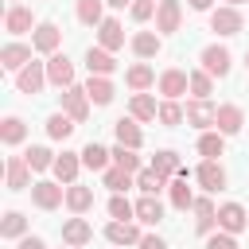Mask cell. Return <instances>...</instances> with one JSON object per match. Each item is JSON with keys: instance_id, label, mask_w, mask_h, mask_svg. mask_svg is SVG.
Wrapping results in <instances>:
<instances>
[{"instance_id": "cell-1", "label": "cell", "mask_w": 249, "mask_h": 249, "mask_svg": "<svg viewBox=\"0 0 249 249\" xmlns=\"http://www.w3.org/2000/svg\"><path fill=\"white\" fill-rule=\"evenodd\" d=\"M198 66H202L210 78H226V74L233 70V54H230V47H222V43H206V47L198 51Z\"/></svg>"}, {"instance_id": "cell-2", "label": "cell", "mask_w": 249, "mask_h": 249, "mask_svg": "<svg viewBox=\"0 0 249 249\" xmlns=\"http://www.w3.org/2000/svg\"><path fill=\"white\" fill-rule=\"evenodd\" d=\"M206 27L214 31V35H237L241 27H245V16H241V8H230V4H222V8H214L210 16H206Z\"/></svg>"}, {"instance_id": "cell-3", "label": "cell", "mask_w": 249, "mask_h": 249, "mask_svg": "<svg viewBox=\"0 0 249 249\" xmlns=\"http://www.w3.org/2000/svg\"><path fill=\"white\" fill-rule=\"evenodd\" d=\"M156 89L163 93V101H179L183 93H191V70H179V66H167L160 70V82Z\"/></svg>"}, {"instance_id": "cell-4", "label": "cell", "mask_w": 249, "mask_h": 249, "mask_svg": "<svg viewBox=\"0 0 249 249\" xmlns=\"http://www.w3.org/2000/svg\"><path fill=\"white\" fill-rule=\"evenodd\" d=\"M31 202H35L39 210H58V206H66V187H62L58 179H35Z\"/></svg>"}, {"instance_id": "cell-5", "label": "cell", "mask_w": 249, "mask_h": 249, "mask_svg": "<svg viewBox=\"0 0 249 249\" xmlns=\"http://www.w3.org/2000/svg\"><path fill=\"white\" fill-rule=\"evenodd\" d=\"M31 47H35V54H58V47H62V27L54 23V19H39V27L31 31Z\"/></svg>"}, {"instance_id": "cell-6", "label": "cell", "mask_w": 249, "mask_h": 249, "mask_svg": "<svg viewBox=\"0 0 249 249\" xmlns=\"http://www.w3.org/2000/svg\"><path fill=\"white\" fill-rule=\"evenodd\" d=\"M47 86H51V82H47V62H27V66L16 74V89H19L23 97H39Z\"/></svg>"}, {"instance_id": "cell-7", "label": "cell", "mask_w": 249, "mask_h": 249, "mask_svg": "<svg viewBox=\"0 0 249 249\" xmlns=\"http://www.w3.org/2000/svg\"><path fill=\"white\" fill-rule=\"evenodd\" d=\"M39 27V19H35V12L27 8V4H8V12H4V31L12 35V39H19V35H27V31H35Z\"/></svg>"}, {"instance_id": "cell-8", "label": "cell", "mask_w": 249, "mask_h": 249, "mask_svg": "<svg viewBox=\"0 0 249 249\" xmlns=\"http://www.w3.org/2000/svg\"><path fill=\"white\" fill-rule=\"evenodd\" d=\"M195 183H198L206 195H218V191H226L230 175H226V167H222L218 160H202V163L195 167Z\"/></svg>"}, {"instance_id": "cell-9", "label": "cell", "mask_w": 249, "mask_h": 249, "mask_svg": "<svg viewBox=\"0 0 249 249\" xmlns=\"http://www.w3.org/2000/svg\"><path fill=\"white\" fill-rule=\"evenodd\" d=\"M31 54H35V47H31V43H19V39H12V43H4V47H0V66H4L8 74H19L27 62H35Z\"/></svg>"}, {"instance_id": "cell-10", "label": "cell", "mask_w": 249, "mask_h": 249, "mask_svg": "<svg viewBox=\"0 0 249 249\" xmlns=\"http://www.w3.org/2000/svg\"><path fill=\"white\" fill-rule=\"evenodd\" d=\"M218 230L241 237V233L249 230V210H245L241 202H222V206H218Z\"/></svg>"}, {"instance_id": "cell-11", "label": "cell", "mask_w": 249, "mask_h": 249, "mask_svg": "<svg viewBox=\"0 0 249 249\" xmlns=\"http://www.w3.org/2000/svg\"><path fill=\"white\" fill-rule=\"evenodd\" d=\"M140 237H144L140 222H109V226H105V241H109L113 249H128V245L136 249Z\"/></svg>"}, {"instance_id": "cell-12", "label": "cell", "mask_w": 249, "mask_h": 249, "mask_svg": "<svg viewBox=\"0 0 249 249\" xmlns=\"http://www.w3.org/2000/svg\"><path fill=\"white\" fill-rule=\"evenodd\" d=\"M74 78H78V74H74V62H70L62 51L47 58V82H51L54 89H70V86H78Z\"/></svg>"}, {"instance_id": "cell-13", "label": "cell", "mask_w": 249, "mask_h": 249, "mask_svg": "<svg viewBox=\"0 0 249 249\" xmlns=\"http://www.w3.org/2000/svg\"><path fill=\"white\" fill-rule=\"evenodd\" d=\"M4 187L8 191H31L35 187L31 183V167H27L23 156H8L4 160Z\"/></svg>"}, {"instance_id": "cell-14", "label": "cell", "mask_w": 249, "mask_h": 249, "mask_svg": "<svg viewBox=\"0 0 249 249\" xmlns=\"http://www.w3.org/2000/svg\"><path fill=\"white\" fill-rule=\"evenodd\" d=\"M191 210H195V233L198 237H210L218 230V206H214V198L210 195H198Z\"/></svg>"}, {"instance_id": "cell-15", "label": "cell", "mask_w": 249, "mask_h": 249, "mask_svg": "<svg viewBox=\"0 0 249 249\" xmlns=\"http://www.w3.org/2000/svg\"><path fill=\"white\" fill-rule=\"evenodd\" d=\"M214 128H218L222 136H237V132L245 128V109L233 105V101L218 105V113H214Z\"/></svg>"}, {"instance_id": "cell-16", "label": "cell", "mask_w": 249, "mask_h": 249, "mask_svg": "<svg viewBox=\"0 0 249 249\" xmlns=\"http://www.w3.org/2000/svg\"><path fill=\"white\" fill-rule=\"evenodd\" d=\"M89 105H93V101H89L86 86H70V89H62V113H66V117H74L78 124L89 117Z\"/></svg>"}, {"instance_id": "cell-17", "label": "cell", "mask_w": 249, "mask_h": 249, "mask_svg": "<svg viewBox=\"0 0 249 249\" xmlns=\"http://www.w3.org/2000/svg\"><path fill=\"white\" fill-rule=\"evenodd\" d=\"M187 124L191 128H198V132H206V128H214V113H218V105L214 101H202V97H191L187 105Z\"/></svg>"}, {"instance_id": "cell-18", "label": "cell", "mask_w": 249, "mask_h": 249, "mask_svg": "<svg viewBox=\"0 0 249 249\" xmlns=\"http://www.w3.org/2000/svg\"><path fill=\"white\" fill-rule=\"evenodd\" d=\"M148 167H152L156 175H163L167 183H171V179H187V167L179 163V152H171V148H160V152L152 156Z\"/></svg>"}, {"instance_id": "cell-19", "label": "cell", "mask_w": 249, "mask_h": 249, "mask_svg": "<svg viewBox=\"0 0 249 249\" xmlns=\"http://www.w3.org/2000/svg\"><path fill=\"white\" fill-rule=\"evenodd\" d=\"M89 241H93V226H89L82 214H74V218H66V222H62V245L82 249V245H89Z\"/></svg>"}, {"instance_id": "cell-20", "label": "cell", "mask_w": 249, "mask_h": 249, "mask_svg": "<svg viewBox=\"0 0 249 249\" xmlns=\"http://www.w3.org/2000/svg\"><path fill=\"white\" fill-rule=\"evenodd\" d=\"M183 27V4L179 0H160L156 8V31L160 35H175Z\"/></svg>"}, {"instance_id": "cell-21", "label": "cell", "mask_w": 249, "mask_h": 249, "mask_svg": "<svg viewBox=\"0 0 249 249\" xmlns=\"http://www.w3.org/2000/svg\"><path fill=\"white\" fill-rule=\"evenodd\" d=\"M128 47H132V54H136L140 62H148V58H156V54L163 51V35H160V31H136V35L128 39Z\"/></svg>"}, {"instance_id": "cell-22", "label": "cell", "mask_w": 249, "mask_h": 249, "mask_svg": "<svg viewBox=\"0 0 249 249\" xmlns=\"http://www.w3.org/2000/svg\"><path fill=\"white\" fill-rule=\"evenodd\" d=\"M78 171H82V152H62L51 167V175L62 183V187H74L78 183Z\"/></svg>"}, {"instance_id": "cell-23", "label": "cell", "mask_w": 249, "mask_h": 249, "mask_svg": "<svg viewBox=\"0 0 249 249\" xmlns=\"http://www.w3.org/2000/svg\"><path fill=\"white\" fill-rule=\"evenodd\" d=\"M97 47H105V51H113V54L124 47V27H121L117 16H105V19H101V27H97Z\"/></svg>"}, {"instance_id": "cell-24", "label": "cell", "mask_w": 249, "mask_h": 249, "mask_svg": "<svg viewBox=\"0 0 249 249\" xmlns=\"http://www.w3.org/2000/svg\"><path fill=\"white\" fill-rule=\"evenodd\" d=\"M156 82H160V78H156V70H152L148 62H132V66L124 70V86H128L132 93H148Z\"/></svg>"}, {"instance_id": "cell-25", "label": "cell", "mask_w": 249, "mask_h": 249, "mask_svg": "<svg viewBox=\"0 0 249 249\" xmlns=\"http://www.w3.org/2000/svg\"><path fill=\"white\" fill-rule=\"evenodd\" d=\"M113 136H117V144H124V148H136V152H140V144H144L140 121H132V117H117V121H113Z\"/></svg>"}, {"instance_id": "cell-26", "label": "cell", "mask_w": 249, "mask_h": 249, "mask_svg": "<svg viewBox=\"0 0 249 249\" xmlns=\"http://www.w3.org/2000/svg\"><path fill=\"white\" fill-rule=\"evenodd\" d=\"M86 70H89V74H97V78H109V74L117 70L113 51H105V47H89V51H86Z\"/></svg>"}, {"instance_id": "cell-27", "label": "cell", "mask_w": 249, "mask_h": 249, "mask_svg": "<svg viewBox=\"0 0 249 249\" xmlns=\"http://www.w3.org/2000/svg\"><path fill=\"white\" fill-rule=\"evenodd\" d=\"M128 117L140 121V124H148V121L160 117V101H156L152 93H132V101H128Z\"/></svg>"}, {"instance_id": "cell-28", "label": "cell", "mask_w": 249, "mask_h": 249, "mask_svg": "<svg viewBox=\"0 0 249 249\" xmlns=\"http://www.w3.org/2000/svg\"><path fill=\"white\" fill-rule=\"evenodd\" d=\"M136 222H140V226H160V222H163V202H160V195H140V198H136Z\"/></svg>"}, {"instance_id": "cell-29", "label": "cell", "mask_w": 249, "mask_h": 249, "mask_svg": "<svg viewBox=\"0 0 249 249\" xmlns=\"http://www.w3.org/2000/svg\"><path fill=\"white\" fill-rule=\"evenodd\" d=\"M82 167H89V171H105V167H113V152H109L105 144L89 140V144L82 148Z\"/></svg>"}, {"instance_id": "cell-30", "label": "cell", "mask_w": 249, "mask_h": 249, "mask_svg": "<svg viewBox=\"0 0 249 249\" xmlns=\"http://www.w3.org/2000/svg\"><path fill=\"white\" fill-rule=\"evenodd\" d=\"M86 93H89V101H93V105H113V97H117V86H113V78H97V74H89V82H86Z\"/></svg>"}, {"instance_id": "cell-31", "label": "cell", "mask_w": 249, "mask_h": 249, "mask_svg": "<svg viewBox=\"0 0 249 249\" xmlns=\"http://www.w3.org/2000/svg\"><path fill=\"white\" fill-rule=\"evenodd\" d=\"M0 140H4L8 148L23 144V140H27V121H23V117H16V113H8V117L0 121Z\"/></svg>"}, {"instance_id": "cell-32", "label": "cell", "mask_w": 249, "mask_h": 249, "mask_svg": "<svg viewBox=\"0 0 249 249\" xmlns=\"http://www.w3.org/2000/svg\"><path fill=\"white\" fill-rule=\"evenodd\" d=\"M74 16H78V23H86V27H101V19H105V0H74Z\"/></svg>"}, {"instance_id": "cell-33", "label": "cell", "mask_w": 249, "mask_h": 249, "mask_svg": "<svg viewBox=\"0 0 249 249\" xmlns=\"http://www.w3.org/2000/svg\"><path fill=\"white\" fill-rule=\"evenodd\" d=\"M43 128H47V136H51V140H70V136H74V128H78V121H74V117H66V113L58 109V113H51V117H47V124H43Z\"/></svg>"}, {"instance_id": "cell-34", "label": "cell", "mask_w": 249, "mask_h": 249, "mask_svg": "<svg viewBox=\"0 0 249 249\" xmlns=\"http://www.w3.org/2000/svg\"><path fill=\"white\" fill-rule=\"evenodd\" d=\"M195 148H198L202 160H218V156L226 152V136H222L218 128H206V132H198V144H195Z\"/></svg>"}, {"instance_id": "cell-35", "label": "cell", "mask_w": 249, "mask_h": 249, "mask_svg": "<svg viewBox=\"0 0 249 249\" xmlns=\"http://www.w3.org/2000/svg\"><path fill=\"white\" fill-rule=\"evenodd\" d=\"M101 187H109L113 195H124L128 187H136V175H128L124 167H117V163H113V167H105V171H101Z\"/></svg>"}, {"instance_id": "cell-36", "label": "cell", "mask_w": 249, "mask_h": 249, "mask_svg": "<svg viewBox=\"0 0 249 249\" xmlns=\"http://www.w3.org/2000/svg\"><path fill=\"white\" fill-rule=\"evenodd\" d=\"M66 210H70V214H86V210H93V187H82V183L66 187Z\"/></svg>"}, {"instance_id": "cell-37", "label": "cell", "mask_w": 249, "mask_h": 249, "mask_svg": "<svg viewBox=\"0 0 249 249\" xmlns=\"http://www.w3.org/2000/svg\"><path fill=\"white\" fill-rule=\"evenodd\" d=\"M0 237H4V241L27 237V218H23V210H8V214L0 218Z\"/></svg>"}, {"instance_id": "cell-38", "label": "cell", "mask_w": 249, "mask_h": 249, "mask_svg": "<svg viewBox=\"0 0 249 249\" xmlns=\"http://www.w3.org/2000/svg\"><path fill=\"white\" fill-rule=\"evenodd\" d=\"M23 160H27V167H31V171H39V175H43V171H51V167H54V160H58V156H54L47 144H31V148L23 152Z\"/></svg>"}, {"instance_id": "cell-39", "label": "cell", "mask_w": 249, "mask_h": 249, "mask_svg": "<svg viewBox=\"0 0 249 249\" xmlns=\"http://www.w3.org/2000/svg\"><path fill=\"white\" fill-rule=\"evenodd\" d=\"M167 198H171V206H175V210H191L198 195L187 187V179H171V183H167Z\"/></svg>"}, {"instance_id": "cell-40", "label": "cell", "mask_w": 249, "mask_h": 249, "mask_svg": "<svg viewBox=\"0 0 249 249\" xmlns=\"http://www.w3.org/2000/svg\"><path fill=\"white\" fill-rule=\"evenodd\" d=\"M113 152V163L117 167H124L128 175H136V171H144V163H140V156H136V148H124V144H117V148H109Z\"/></svg>"}, {"instance_id": "cell-41", "label": "cell", "mask_w": 249, "mask_h": 249, "mask_svg": "<svg viewBox=\"0 0 249 249\" xmlns=\"http://www.w3.org/2000/svg\"><path fill=\"white\" fill-rule=\"evenodd\" d=\"M163 128H175V124H183L187 121V109L179 105V101H160V117H156Z\"/></svg>"}, {"instance_id": "cell-42", "label": "cell", "mask_w": 249, "mask_h": 249, "mask_svg": "<svg viewBox=\"0 0 249 249\" xmlns=\"http://www.w3.org/2000/svg\"><path fill=\"white\" fill-rule=\"evenodd\" d=\"M163 187H167V179H163V175H156L152 167L136 171V191H140V195H160Z\"/></svg>"}, {"instance_id": "cell-43", "label": "cell", "mask_w": 249, "mask_h": 249, "mask_svg": "<svg viewBox=\"0 0 249 249\" xmlns=\"http://www.w3.org/2000/svg\"><path fill=\"white\" fill-rule=\"evenodd\" d=\"M109 218L113 222H136V202H128L124 195H113L109 198Z\"/></svg>"}, {"instance_id": "cell-44", "label": "cell", "mask_w": 249, "mask_h": 249, "mask_svg": "<svg viewBox=\"0 0 249 249\" xmlns=\"http://www.w3.org/2000/svg\"><path fill=\"white\" fill-rule=\"evenodd\" d=\"M210 93H214V78L198 66V70H191V97H202V101H210Z\"/></svg>"}, {"instance_id": "cell-45", "label": "cell", "mask_w": 249, "mask_h": 249, "mask_svg": "<svg viewBox=\"0 0 249 249\" xmlns=\"http://www.w3.org/2000/svg\"><path fill=\"white\" fill-rule=\"evenodd\" d=\"M156 8H160V0H136L128 8V19L132 23H148V19H156Z\"/></svg>"}, {"instance_id": "cell-46", "label": "cell", "mask_w": 249, "mask_h": 249, "mask_svg": "<svg viewBox=\"0 0 249 249\" xmlns=\"http://www.w3.org/2000/svg\"><path fill=\"white\" fill-rule=\"evenodd\" d=\"M206 249H237V237L226 233V230H214V233L206 237Z\"/></svg>"}, {"instance_id": "cell-47", "label": "cell", "mask_w": 249, "mask_h": 249, "mask_svg": "<svg viewBox=\"0 0 249 249\" xmlns=\"http://www.w3.org/2000/svg\"><path fill=\"white\" fill-rule=\"evenodd\" d=\"M136 249H167V241H163V237H160V233H144V237H140V245H136Z\"/></svg>"}, {"instance_id": "cell-48", "label": "cell", "mask_w": 249, "mask_h": 249, "mask_svg": "<svg viewBox=\"0 0 249 249\" xmlns=\"http://www.w3.org/2000/svg\"><path fill=\"white\" fill-rule=\"evenodd\" d=\"M16 249H47V241H43V237H35V233H27V237H19V241H16Z\"/></svg>"}, {"instance_id": "cell-49", "label": "cell", "mask_w": 249, "mask_h": 249, "mask_svg": "<svg viewBox=\"0 0 249 249\" xmlns=\"http://www.w3.org/2000/svg\"><path fill=\"white\" fill-rule=\"evenodd\" d=\"M187 8H191V12H206V16H210V12H214V0H187Z\"/></svg>"}, {"instance_id": "cell-50", "label": "cell", "mask_w": 249, "mask_h": 249, "mask_svg": "<svg viewBox=\"0 0 249 249\" xmlns=\"http://www.w3.org/2000/svg\"><path fill=\"white\" fill-rule=\"evenodd\" d=\"M136 0H105V8H113V12H121V8H132Z\"/></svg>"}, {"instance_id": "cell-51", "label": "cell", "mask_w": 249, "mask_h": 249, "mask_svg": "<svg viewBox=\"0 0 249 249\" xmlns=\"http://www.w3.org/2000/svg\"><path fill=\"white\" fill-rule=\"evenodd\" d=\"M226 4H230V8H237V4H241V0H226Z\"/></svg>"}, {"instance_id": "cell-52", "label": "cell", "mask_w": 249, "mask_h": 249, "mask_svg": "<svg viewBox=\"0 0 249 249\" xmlns=\"http://www.w3.org/2000/svg\"><path fill=\"white\" fill-rule=\"evenodd\" d=\"M245 70H249V51H245Z\"/></svg>"}, {"instance_id": "cell-53", "label": "cell", "mask_w": 249, "mask_h": 249, "mask_svg": "<svg viewBox=\"0 0 249 249\" xmlns=\"http://www.w3.org/2000/svg\"><path fill=\"white\" fill-rule=\"evenodd\" d=\"M8 4H19V0H8Z\"/></svg>"}, {"instance_id": "cell-54", "label": "cell", "mask_w": 249, "mask_h": 249, "mask_svg": "<svg viewBox=\"0 0 249 249\" xmlns=\"http://www.w3.org/2000/svg\"><path fill=\"white\" fill-rule=\"evenodd\" d=\"M62 249H70V245H62Z\"/></svg>"}]
</instances>
